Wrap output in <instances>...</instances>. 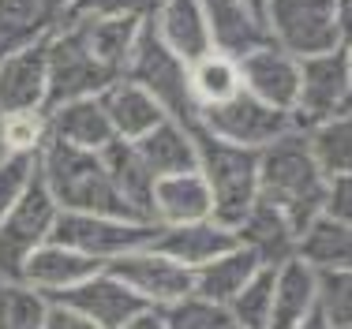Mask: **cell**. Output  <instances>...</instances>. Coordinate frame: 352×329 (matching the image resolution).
<instances>
[{
	"mask_svg": "<svg viewBox=\"0 0 352 329\" xmlns=\"http://www.w3.org/2000/svg\"><path fill=\"white\" fill-rule=\"evenodd\" d=\"M4 116V135L12 154H38L49 139L45 109H30V113H0Z\"/></svg>",
	"mask_w": 352,
	"mask_h": 329,
	"instance_id": "cell-36",
	"label": "cell"
},
{
	"mask_svg": "<svg viewBox=\"0 0 352 329\" xmlns=\"http://www.w3.org/2000/svg\"><path fill=\"white\" fill-rule=\"evenodd\" d=\"M195 128V150H199V172L206 176L214 195V217L236 229L248 217V209L258 198V150L225 142L217 135Z\"/></svg>",
	"mask_w": 352,
	"mask_h": 329,
	"instance_id": "cell-3",
	"label": "cell"
},
{
	"mask_svg": "<svg viewBox=\"0 0 352 329\" xmlns=\"http://www.w3.org/2000/svg\"><path fill=\"white\" fill-rule=\"evenodd\" d=\"M49 41V38H45ZM34 41L0 56V113H30L49 105V45Z\"/></svg>",
	"mask_w": 352,
	"mask_h": 329,
	"instance_id": "cell-13",
	"label": "cell"
},
{
	"mask_svg": "<svg viewBox=\"0 0 352 329\" xmlns=\"http://www.w3.org/2000/svg\"><path fill=\"white\" fill-rule=\"evenodd\" d=\"M296 251L315 269H352V225L338 221L330 214H318L304 232H300Z\"/></svg>",
	"mask_w": 352,
	"mask_h": 329,
	"instance_id": "cell-29",
	"label": "cell"
},
{
	"mask_svg": "<svg viewBox=\"0 0 352 329\" xmlns=\"http://www.w3.org/2000/svg\"><path fill=\"white\" fill-rule=\"evenodd\" d=\"M240 79L251 94H258L263 101L278 109H289L296 105V94H300V60L292 53H285L281 45L274 41H263L255 45L251 53L240 56Z\"/></svg>",
	"mask_w": 352,
	"mask_h": 329,
	"instance_id": "cell-15",
	"label": "cell"
},
{
	"mask_svg": "<svg viewBox=\"0 0 352 329\" xmlns=\"http://www.w3.org/2000/svg\"><path fill=\"white\" fill-rule=\"evenodd\" d=\"M236 240L255 251L263 266H278L289 255H296L300 232L285 221L281 209H274L270 202L255 198V206L248 209V217L236 225Z\"/></svg>",
	"mask_w": 352,
	"mask_h": 329,
	"instance_id": "cell-27",
	"label": "cell"
},
{
	"mask_svg": "<svg viewBox=\"0 0 352 329\" xmlns=\"http://www.w3.org/2000/svg\"><path fill=\"white\" fill-rule=\"evenodd\" d=\"M41 329H94V326H90V318L82 315L79 307H72L68 299H56V296H49L45 322H41Z\"/></svg>",
	"mask_w": 352,
	"mask_h": 329,
	"instance_id": "cell-39",
	"label": "cell"
},
{
	"mask_svg": "<svg viewBox=\"0 0 352 329\" xmlns=\"http://www.w3.org/2000/svg\"><path fill=\"white\" fill-rule=\"evenodd\" d=\"M232 322L248 329H266L274 315V266H258L255 277L229 299Z\"/></svg>",
	"mask_w": 352,
	"mask_h": 329,
	"instance_id": "cell-33",
	"label": "cell"
},
{
	"mask_svg": "<svg viewBox=\"0 0 352 329\" xmlns=\"http://www.w3.org/2000/svg\"><path fill=\"white\" fill-rule=\"evenodd\" d=\"M318 326L352 329V269H318Z\"/></svg>",
	"mask_w": 352,
	"mask_h": 329,
	"instance_id": "cell-34",
	"label": "cell"
},
{
	"mask_svg": "<svg viewBox=\"0 0 352 329\" xmlns=\"http://www.w3.org/2000/svg\"><path fill=\"white\" fill-rule=\"evenodd\" d=\"M352 109V67L349 49L338 45L330 53H315L300 60V94L292 105L296 128H311L318 120Z\"/></svg>",
	"mask_w": 352,
	"mask_h": 329,
	"instance_id": "cell-9",
	"label": "cell"
},
{
	"mask_svg": "<svg viewBox=\"0 0 352 329\" xmlns=\"http://www.w3.org/2000/svg\"><path fill=\"white\" fill-rule=\"evenodd\" d=\"M217 326H236L229 303H214L199 292H188L184 299L165 307V329H217Z\"/></svg>",
	"mask_w": 352,
	"mask_h": 329,
	"instance_id": "cell-35",
	"label": "cell"
},
{
	"mask_svg": "<svg viewBox=\"0 0 352 329\" xmlns=\"http://www.w3.org/2000/svg\"><path fill=\"white\" fill-rule=\"evenodd\" d=\"M203 12L206 27H210V45L217 53H229L240 60L255 45L270 41L263 12L251 8L248 0H203Z\"/></svg>",
	"mask_w": 352,
	"mask_h": 329,
	"instance_id": "cell-22",
	"label": "cell"
},
{
	"mask_svg": "<svg viewBox=\"0 0 352 329\" xmlns=\"http://www.w3.org/2000/svg\"><path fill=\"white\" fill-rule=\"evenodd\" d=\"M154 236H157L154 221L124 217V214H72V209H60V217L53 225V240L87 251L98 262H113L124 251L154 243Z\"/></svg>",
	"mask_w": 352,
	"mask_h": 329,
	"instance_id": "cell-7",
	"label": "cell"
},
{
	"mask_svg": "<svg viewBox=\"0 0 352 329\" xmlns=\"http://www.w3.org/2000/svg\"><path fill=\"white\" fill-rule=\"evenodd\" d=\"M248 4H251V8H258V12H263V8H266V0H248Z\"/></svg>",
	"mask_w": 352,
	"mask_h": 329,
	"instance_id": "cell-43",
	"label": "cell"
},
{
	"mask_svg": "<svg viewBox=\"0 0 352 329\" xmlns=\"http://www.w3.org/2000/svg\"><path fill=\"white\" fill-rule=\"evenodd\" d=\"M162 0H75V12H131L146 19Z\"/></svg>",
	"mask_w": 352,
	"mask_h": 329,
	"instance_id": "cell-40",
	"label": "cell"
},
{
	"mask_svg": "<svg viewBox=\"0 0 352 329\" xmlns=\"http://www.w3.org/2000/svg\"><path fill=\"white\" fill-rule=\"evenodd\" d=\"M326 183L330 176L315 161L304 128L285 131L281 139L258 150V198L281 209L296 232H304L322 214Z\"/></svg>",
	"mask_w": 352,
	"mask_h": 329,
	"instance_id": "cell-1",
	"label": "cell"
},
{
	"mask_svg": "<svg viewBox=\"0 0 352 329\" xmlns=\"http://www.w3.org/2000/svg\"><path fill=\"white\" fill-rule=\"evenodd\" d=\"M72 12L75 0H0V56L53 38Z\"/></svg>",
	"mask_w": 352,
	"mask_h": 329,
	"instance_id": "cell-17",
	"label": "cell"
},
{
	"mask_svg": "<svg viewBox=\"0 0 352 329\" xmlns=\"http://www.w3.org/2000/svg\"><path fill=\"white\" fill-rule=\"evenodd\" d=\"M318 307V269L304 255H289L274 266V329H311Z\"/></svg>",
	"mask_w": 352,
	"mask_h": 329,
	"instance_id": "cell-14",
	"label": "cell"
},
{
	"mask_svg": "<svg viewBox=\"0 0 352 329\" xmlns=\"http://www.w3.org/2000/svg\"><path fill=\"white\" fill-rule=\"evenodd\" d=\"M345 49H349V67H352V41H345Z\"/></svg>",
	"mask_w": 352,
	"mask_h": 329,
	"instance_id": "cell-44",
	"label": "cell"
},
{
	"mask_svg": "<svg viewBox=\"0 0 352 329\" xmlns=\"http://www.w3.org/2000/svg\"><path fill=\"white\" fill-rule=\"evenodd\" d=\"M72 23L79 27L82 41L90 45V53L98 60H105L109 67L124 71V60H128L131 45L142 34V15L131 12H72Z\"/></svg>",
	"mask_w": 352,
	"mask_h": 329,
	"instance_id": "cell-24",
	"label": "cell"
},
{
	"mask_svg": "<svg viewBox=\"0 0 352 329\" xmlns=\"http://www.w3.org/2000/svg\"><path fill=\"white\" fill-rule=\"evenodd\" d=\"M266 34L296 60L345 45L338 23V0H266Z\"/></svg>",
	"mask_w": 352,
	"mask_h": 329,
	"instance_id": "cell-6",
	"label": "cell"
},
{
	"mask_svg": "<svg viewBox=\"0 0 352 329\" xmlns=\"http://www.w3.org/2000/svg\"><path fill=\"white\" fill-rule=\"evenodd\" d=\"M139 157L146 161V168L157 176L169 172H184V168L199 165V150H195V128L176 116H165L162 124H154L142 139H135Z\"/></svg>",
	"mask_w": 352,
	"mask_h": 329,
	"instance_id": "cell-25",
	"label": "cell"
},
{
	"mask_svg": "<svg viewBox=\"0 0 352 329\" xmlns=\"http://www.w3.org/2000/svg\"><path fill=\"white\" fill-rule=\"evenodd\" d=\"M150 217L154 225H184V221H203L214 217V195L206 176L195 168L169 172L154 180V198H150Z\"/></svg>",
	"mask_w": 352,
	"mask_h": 329,
	"instance_id": "cell-18",
	"label": "cell"
},
{
	"mask_svg": "<svg viewBox=\"0 0 352 329\" xmlns=\"http://www.w3.org/2000/svg\"><path fill=\"white\" fill-rule=\"evenodd\" d=\"M49 296L23 277H0V329H41Z\"/></svg>",
	"mask_w": 352,
	"mask_h": 329,
	"instance_id": "cell-32",
	"label": "cell"
},
{
	"mask_svg": "<svg viewBox=\"0 0 352 329\" xmlns=\"http://www.w3.org/2000/svg\"><path fill=\"white\" fill-rule=\"evenodd\" d=\"M60 217V206L41 183V176L30 180V188L0 214V277H19L27 255L53 236V225Z\"/></svg>",
	"mask_w": 352,
	"mask_h": 329,
	"instance_id": "cell-8",
	"label": "cell"
},
{
	"mask_svg": "<svg viewBox=\"0 0 352 329\" xmlns=\"http://www.w3.org/2000/svg\"><path fill=\"white\" fill-rule=\"evenodd\" d=\"M34 176H38V154H8L0 161V214H8V206L30 188Z\"/></svg>",
	"mask_w": 352,
	"mask_h": 329,
	"instance_id": "cell-37",
	"label": "cell"
},
{
	"mask_svg": "<svg viewBox=\"0 0 352 329\" xmlns=\"http://www.w3.org/2000/svg\"><path fill=\"white\" fill-rule=\"evenodd\" d=\"M188 82H191V98H195L199 109H203V105H217V101L232 98L240 87H244L236 56L217 53V49L195 56V60L188 64Z\"/></svg>",
	"mask_w": 352,
	"mask_h": 329,
	"instance_id": "cell-30",
	"label": "cell"
},
{
	"mask_svg": "<svg viewBox=\"0 0 352 329\" xmlns=\"http://www.w3.org/2000/svg\"><path fill=\"white\" fill-rule=\"evenodd\" d=\"M322 214H330V217H338V221H349L352 225V172L330 176V183H326Z\"/></svg>",
	"mask_w": 352,
	"mask_h": 329,
	"instance_id": "cell-38",
	"label": "cell"
},
{
	"mask_svg": "<svg viewBox=\"0 0 352 329\" xmlns=\"http://www.w3.org/2000/svg\"><path fill=\"white\" fill-rule=\"evenodd\" d=\"M56 299H68L72 307H79L94 329H128L131 318L146 307V299H142L139 292H131L128 284L116 273H109L105 266L98 269V273H90L87 281H79L75 288L60 292Z\"/></svg>",
	"mask_w": 352,
	"mask_h": 329,
	"instance_id": "cell-12",
	"label": "cell"
},
{
	"mask_svg": "<svg viewBox=\"0 0 352 329\" xmlns=\"http://www.w3.org/2000/svg\"><path fill=\"white\" fill-rule=\"evenodd\" d=\"M236 240V229H229L225 221L217 217H203V221H184V225H157L154 236V247L165 251L169 258L184 262L188 269L210 262L214 255L229 251Z\"/></svg>",
	"mask_w": 352,
	"mask_h": 329,
	"instance_id": "cell-19",
	"label": "cell"
},
{
	"mask_svg": "<svg viewBox=\"0 0 352 329\" xmlns=\"http://www.w3.org/2000/svg\"><path fill=\"white\" fill-rule=\"evenodd\" d=\"M38 176L60 209L131 217L113 188V176H109V168L102 161V150H82L60 139H45V146L38 150Z\"/></svg>",
	"mask_w": 352,
	"mask_h": 329,
	"instance_id": "cell-2",
	"label": "cell"
},
{
	"mask_svg": "<svg viewBox=\"0 0 352 329\" xmlns=\"http://www.w3.org/2000/svg\"><path fill=\"white\" fill-rule=\"evenodd\" d=\"M12 154V146H8V135H4V116H0V161Z\"/></svg>",
	"mask_w": 352,
	"mask_h": 329,
	"instance_id": "cell-42",
	"label": "cell"
},
{
	"mask_svg": "<svg viewBox=\"0 0 352 329\" xmlns=\"http://www.w3.org/2000/svg\"><path fill=\"white\" fill-rule=\"evenodd\" d=\"M338 23H341V41H352V0H338Z\"/></svg>",
	"mask_w": 352,
	"mask_h": 329,
	"instance_id": "cell-41",
	"label": "cell"
},
{
	"mask_svg": "<svg viewBox=\"0 0 352 329\" xmlns=\"http://www.w3.org/2000/svg\"><path fill=\"white\" fill-rule=\"evenodd\" d=\"M258 266L263 262H258L255 251L244 247V243H232L229 251H221L210 262L191 269V292H199V296H206L214 303H229L251 277H255Z\"/></svg>",
	"mask_w": 352,
	"mask_h": 329,
	"instance_id": "cell-28",
	"label": "cell"
},
{
	"mask_svg": "<svg viewBox=\"0 0 352 329\" xmlns=\"http://www.w3.org/2000/svg\"><path fill=\"white\" fill-rule=\"evenodd\" d=\"M45 124H49V139L72 142V146H82V150H102L116 139L98 94H82V98H68V101L49 105Z\"/></svg>",
	"mask_w": 352,
	"mask_h": 329,
	"instance_id": "cell-20",
	"label": "cell"
},
{
	"mask_svg": "<svg viewBox=\"0 0 352 329\" xmlns=\"http://www.w3.org/2000/svg\"><path fill=\"white\" fill-rule=\"evenodd\" d=\"M146 27L154 30L176 56H184L188 64L214 49L203 0H162V4L146 15Z\"/></svg>",
	"mask_w": 352,
	"mask_h": 329,
	"instance_id": "cell-21",
	"label": "cell"
},
{
	"mask_svg": "<svg viewBox=\"0 0 352 329\" xmlns=\"http://www.w3.org/2000/svg\"><path fill=\"white\" fill-rule=\"evenodd\" d=\"M45 45H49V105L68 101V98H82V94H102L109 82L120 75L116 67H109L105 60H98L90 53V45L82 41V34L72 19Z\"/></svg>",
	"mask_w": 352,
	"mask_h": 329,
	"instance_id": "cell-10",
	"label": "cell"
},
{
	"mask_svg": "<svg viewBox=\"0 0 352 329\" xmlns=\"http://www.w3.org/2000/svg\"><path fill=\"white\" fill-rule=\"evenodd\" d=\"M307 131L315 161L322 165L326 176H345L352 172V109L330 116V120H318Z\"/></svg>",
	"mask_w": 352,
	"mask_h": 329,
	"instance_id": "cell-31",
	"label": "cell"
},
{
	"mask_svg": "<svg viewBox=\"0 0 352 329\" xmlns=\"http://www.w3.org/2000/svg\"><path fill=\"white\" fill-rule=\"evenodd\" d=\"M109 273H116L131 292H139L146 303L169 307V303L184 299L191 292V269L184 262L169 258L165 251H157L154 243H142L135 251H124L113 262H105Z\"/></svg>",
	"mask_w": 352,
	"mask_h": 329,
	"instance_id": "cell-11",
	"label": "cell"
},
{
	"mask_svg": "<svg viewBox=\"0 0 352 329\" xmlns=\"http://www.w3.org/2000/svg\"><path fill=\"white\" fill-rule=\"evenodd\" d=\"M102 161L113 176V188L120 202L128 206L131 217H142V221H154L150 217V198H154V172L146 168V161L139 157L135 142L128 139H113L109 146H102Z\"/></svg>",
	"mask_w": 352,
	"mask_h": 329,
	"instance_id": "cell-26",
	"label": "cell"
},
{
	"mask_svg": "<svg viewBox=\"0 0 352 329\" xmlns=\"http://www.w3.org/2000/svg\"><path fill=\"white\" fill-rule=\"evenodd\" d=\"M195 124L203 131L217 135L225 142H236V146H251L263 150L274 139H281L285 131L296 128V116L289 109H278L270 101H263L258 94H251L248 87H240L232 98L217 101V105H203L195 116Z\"/></svg>",
	"mask_w": 352,
	"mask_h": 329,
	"instance_id": "cell-5",
	"label": "cell"
},
{
	"mask_svg": "<svg viewBox=\"0 0 352 329\" xmlns=\"http://www.w3.org/2000/svg\"><path fill=\"white\" fill-rule=\"evenodd\" d=\"M120 75H128V79H135L142 90H150V94L162 101V109L169 116H176V120H184V124H195L199 105H195V98H191L188 60L176 56L146 23H142V34L135 38V45H131Z\"/></svg>",
	"mask_w": 352,
	"mask_h": 329,
	"instance_id": "cell-4",
	"label": "cell"
},
{
	"mask_svg": "<svg viewBox=\"0 0 352 329\" xmlns=\"http://www.w3.org/2000/svg\"><path fill=\"white\" fill-rule=\"evenodd\" d=\"M98 98H102V105H105L113 135L116 139H128V142L142 139L154 124H162L165 116H169L162 109V101L150 94V90H142L135 79H128V75H116Z\"/></svg>",
	"mask_w": 352,
	"mask_h": 329,
	"instance_id": "cell-23",
	"label": "cell"
},
{
	"mask_svg": "<svg viewBox=\"0 0 352 329\" xmlns=\"http://www.w3.org/2000/svg\"><path fill=\"white\" fill-rule=\"evenodd\" d=\"M102 266L105 262L90 258L87 251H79V247H72V243H60V240L49 236L45 243H38V247L27 255L19 277L27 284H34L38 292H45V296H60V292L75 288L79 281H87L90 273H98Z\"/></svg>",
	"mask_w": 352,
	"mask_h": 329,
	"instance_id": "cell-16",
	"label": "cell"
}]
</instances>
